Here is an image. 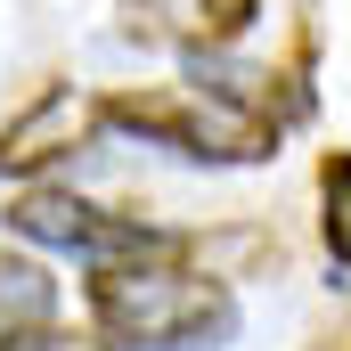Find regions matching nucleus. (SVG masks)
<instances>
[{"instance_id":"obj_4","label":"nucleus","mask_w":351,"mask_h":351,"mask_svg":"<svg viewBox=\"0 0 351 351\" xmlns=\"http://www.w3.org/2000/svg\"><path fill=\"white\" fill-rule=\"evenodd\" d=\"M90 131H98V98H82L74 82L41 90L8 131H0V180L8 172H41V164H58V156H74Z\"/></svg>"},{"instance_id":"obj_1","label":"nucleus","mask_w":351,"mask_h":351,"mask_svg":"<svg viewBox=\"0 0 351 351\" xmlns=\"http://www.w3.org/2000/svg\"><path fill=\"white\" fill-rule=\"evenodd\" d=\"M188 245L164 254H123V262H90V327L106 351H221L237 335V294L229 278L180 262Z\"/></svg>"},{"instance_id":"obj_3","label":"nucleus","mask_w":351,"mask_h":351,"mask_svg":"<svg viewBox=\"0 0 351 351\" xmlns=\"http://www.w3.org/2000/svg\"><path fill=\"white\" fill-rule=\"evenodd\" d=\"M8 229L25 245H49V254H82V262H123V254H164V245H188L180 229H156L139 213H106L74 188H25L8 204Z\"/></svg>"},{"instance_id":"obj_2","label":"nucleus","mask_w":351,"mask_h":351,"mask_svg":"<svg viewBox=\"0 0 351 351\" xmlns=\"http://www.w3.org/2000/svg\"><path fill=\"white\" fill-rule=\"evenodd\" d=\"M98 123L164 147V156H188V164H269L278 156V123L245 90L213 82L204 66L188 82H156V90H106L98 98Z\"/></svg>"},{"instance_id":"obj_5","label":"nucleus","mask_w":351,"mask_h":351,"mask_svg":"<svg viewBox=\"0 0 351 351\" xmlns=\"http://www.w3.org/2000/svg\"><path fill=\"white\" fill-rule=\"evenodd\" d=\"M164 33H172L188 58H213V49H229L254 16H262V0H139Z\"/></svg>"},{"instance_id":"obj_6","label":"nucleus","mask_w":351,"mask_h":351,"mask_svg":"<svg viewBox=\"0 0 351 351\" xmlns=\"http://www.w3.org/2000/svg\"><path fill=\"white\" fill-rule=\"evenodd\" d=\"M58 319V278L33 262V254H8L0 245V351H16L25 335H41Z\"/></svg>"},{"instance_id":"obj_7","label":"nucleus","mask_w":351,"mask_h":351,"mask_svg":"<svg viewBox=\"0 0 351 351\" xmlns=\"http://www.w3.org/2000/svg\"><path fill=\"white\" fill-rule=\"evenodd\" d=\"M319 237H327V254L351 269V147H335V156L319 164Z\"/></svg>"},{"instance_id":"obj_8","label":"nucleus","mask_w":351,"mask_h":351,"mask_svg":"<svg viewBox=\"0 0 351 351\" xmlns=\"http://www.w3.org/2000/svg\"><path fill=\"white\" fill-rule=\"evenodd\" d=\"M16 351H106V343H98V327H90V335H66V327L49 319L41 335H25V343H16Z\"/></svg>"}]
</instances>
